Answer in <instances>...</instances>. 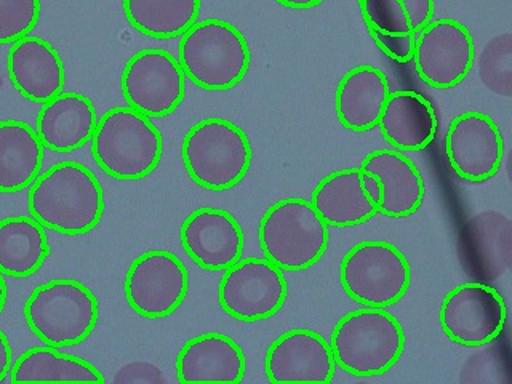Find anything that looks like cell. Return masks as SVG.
<instances>
[{
  "label": "cell",
  "instance_id": "6da1fadb",
  "mask_svg": "<svg viewBox=\"0 0 512 384\" xmlns=\"http://www.w3.org/2000/svg\"><path fill=\"white\" fill-rule=\"evenodd\" d=\"M28 204L34 220L66 236L93 231L106 207L100 181L79 162H60L37 176Z\"/></svg>",
  "mask_w": 512,
  "mask_h": 384
},
{
  "label": "cell",
  "instance_id": "7a4b0ae2",
  "mask_svg": "<svg viewBox=\"0 0 512 384\" xmlns=\"http://www.w3.org/2000/svg\"><path fill=\"white\" fill-rule=\"evenodd\" d=\"M252 53L247 39L224 20L196 21L180 40V64L186 79L197 87L221 92L247 76Z\"/></svg>",
  "mask_w": 512,
  "mask_h": 384
},
{
  "label": "cell",
  "instance_id": "3957f363",
  "mask_svg": "<svg viewBox=\"0 0 512 384\" xmlns=\"http://www.w3.org/2000/svg\"><path fill=\"white\" fill-rule=\"evenodd\" d=\"M96 164L116 180L151 175L164 152V138L149 117L132 108H114L96 125L92 138Z\"/></svg>",
  "mask_w": 512,
  "mask_h": 384
},
{
  "label": "cell",
  "instance_id": "277c9868",
  "mask_svg": "<svg viewBox=\"0 0 512 384\" xmlns=\"http://www.w3.org/2000/svg\"><path fill=\"white\" fill-rule=\"evenodd\" d=\"M184 167L194 183L228 191L244 180L252 165V144L242 128L220 117L200 120L184 136Z\"/></svg>",
  "mask_w": 512,
  "mask_h": 384
},
{
  "label": "cell",
  "instance_id": "5b68a950",
  "mask_svg": "<svg viewBox=\"0 0 512 384\" xmlns=\"http://www.w3.org/2000/svg\"><path fill=\"white\" fill-rule=\"evenodd\" d=\"M328 344L336 365L351 375H383L399 362L405 332L384 308L357 309L336 324Z\"/></svg>",
  "mask_w": 512,
  "mask_h": 384
},
{
  "label": "cell",
  "instance_id": "8992f818",
  "mask_svg": "<svg viewBox=\"0 0 512 384\" xmlns=\"http://www.w3.org/2000/svg\"><path fill=\"white\" fill-rule=\"evenodd\" d=\"M32 333L52 348L76 346L92 335L100 308L90 288L74 279L40 285L24 304Z\"/></svg>",
  "mask_w": 512,
  "mask_h": 384
},
{
  "label": "cell",
  "instance_id": "52a82bcc",
  "mask_svg": "<svg viewBox=\"0 0 512 384\" xmlns=\"http://www.w3.org/2000/svg\"><path fill=\"white\" fill-rule=\"evenodd\" d=\"M330 240L327 223L311 200L288 197L266 210L260 244L266 260L282 271H304L324 256Z\"/></svg>",
  "mask_w": 512,
  "mask_h": 384
},
{
  "label": "cell",
  "instance_id": "ba28073f",
  "mask_svg": "<svg viewBox=\"0 0 512 384\" xmlns=\"http://www.w3.org/2000/svg\"><path fill=\"white\" fill-rule=\"evenodd\" d=\"M346 295L367 308H388L404 298L412 271L404 253L384 240H364L341 260Z\"/></svg>",
  "mask_w": 512,
  "mask_h": 384
},
{
  "label": "cell",
  "instance_id": "9c48e42d",
  "mask_svg": "<svg viewBox=\"0 0 512 384\" xmlns=\"http://www.w3.org/2000/svg\"><path fill=\"white\" fill-rule=\"evenodd\" d=\"M440 327L460 346H487L500 338L508 322L506 301L496 288L468 282L453 288L440 304Z\"/></svg>",
  "mask_w": 512,
  "mask_h": 384
},
{
  "label": "cell",
  "instance_id": "30bf717a",
  "mask_svg": "<svg viewBox=\"0 0 512 384\" xmlns=\"http://www.w3.org/2000/svg\"><path fill=\"white\" fill-rule=\"evenodd\" d=\"M120 84L128 108L146 117L170 116L186 95L180 61L160 48H144L133 55L125 64Z\"/></svg>",
  "mask_w": 512,
  "mask_h": 384
},
{
  "label": "cell",
  "instance_id": "8fae6325",
  "mask_svg": "<svg viewBox=\"0 0 512 384\" xmlns=\"http://www.w3.org/2000/svg\"><path fill=\"white\" fill-rule=\"evenodd\" d=\"M124 290L136 314L162 319L180 308L188 295V269L175 253L149 250L130 264Z\"/></svg>",
  "mask_w": 512,
  "mask_h": 384
},
{
  "label": "cell",
  "instance_id": "7c38bea8",
  "mask_svg": "<svg viewBox=\"0 0 512 384\" xmlns=\"http://www.w3.org/2000/svg\"><path fill=\"white\" fill-rule=\"evenodd\" d=\"M284 271L266 258H247L226 269L218 300L229 316L242 322L269 319L287 300Z\"/></svg>",
  "mask_w": 512,
  "mask_h": 384
},
{
  "label": "cell",
  "instance_id": "4fadbf2b",
  "mask_svg": "<svg viewBox=\"0 0 512 384\" xmlns=\"http://www.w3.org/2000/svg\"><path fill=\"white\" fill-rule=\"evenodd\" d=\"M474 48L471 32L460 21L431 20L415 37L412 61L416 74L429 87H456L471 72Z\"/></svg>",
  "mask_w": 512,
  "mask_h": 384
},
{
  "label": "cell",
  "instance_id": "5bb4252c",
  "mask_svg": "<svg viewBox=\"0 0 512 384\" xmlns=\"http://www.w3.org/2000/svg\"><path fill=\"white\" fill-rule=\"evenodd\" d=\"M445 157L461 180L484 183L500 172L504 140L500 127L484 112H463L448 125Z\"/></svg>",
  "mask_w": 512,
  "mask_h": 384
},
{
  "label": "cell",
  "instance_id": "9a60e30c",
  "mask_svg": "<svg viewBox=\"0 0 512 384\" xmlns=\"http://www.w3.org/2000/svg\"><path fill=\"white\" fill-rule=\"evenodd\" d=\"M458 256L472 282L490 284L512 264V221L504 213L487 210L464 221L458 234Z\"/></svg>",
  "mask_w": 512,
  "mask_h": 384
},
{
  "label": "cell",
  "instance_id": "2e32d148",
  "mask_svg": "<svg viewBox=\"0 0 512 384\" xmlns=\"http://www.w3.org/2000/svg\"><path fill=\"white\" fill-rule=\"evenodd\" d=\"M180 239L184 252L207 271H226L244 253V231L223 208H197L184 220Z\"/></svg>",
  "mask_w": 512,
  "mask_h": 384
},
{
  "label": "cell",
  "instance_id": "e0dca14e",
  "mask_svg": "<svg viewBox=\"0 0 512 384\" xmlns=\"http://www.w3.org/2000/svg\"><path fill=\"white\" fill-rule=\"evenodd\" d=\"M370 36L384 55L410 63L415 37L434 16V0H359Z\"/></svg>",
  "mask_w": 512,
  "mask_h": 384
},
{
  "label": "cell",
  "instance_id": "ac0fdd59",
  "mask_svg": "<svg viewBox=\"0 0 512 384\" xmlns=\"http://www.w3.org/2000/svg\"><path fill=\"white\" fill-rule=\"evenodd\" d=\"M264 368L272 383H330L336 362L324 336L296 328L269 346Z\"/></svg>",
  "mask_w": 512,
  "mask_h": 384
},
{
  "label": "cell",
  "instance_id": "d6986e66",
  "mask_svg": "<svg viewBox=\"0 0 512 384\" xmlns=\"http://www.w3.org/2000/svg\"><path fill=\"white\" fill-rule=\"evenodd\" d=\"M7 68L13 87L32 103L44 104L63 93L66 69L47 40L36 36L16 40L8 52Z\"/></svg>",
  "mask_w": 512,
  "mask_h": 384
},
{
  "label": "cell",
  "instance_id": "ffe728a7",
  "mask_svg": "<svg viewBox=\"0 0 512 384\" xmlns=\"http://www.w3.org/2000/svg\"><path fill=\"white\" fill-rule=\"evenodd\" d=\"M175 367L181 383H240L247 364L236 341L221 333H205L184 344Z\"/></svg>",
  "mask_w": 512,
  "mask_h": 384
},
{
  "label": "cell",
  "instance_id": "44dd1931",
  "mask_svg": "<svg viewBox=\"0 0 512 384\" xmlns=\"http://www.w3.org/2000/svg\"><path fill=\"white\" fill-rule=\"evenodd\" d=\"M360 168L380 180L378 213L388 218H405L420 210L426 194L423 175L404 154L392 149H378L362 160Z\"/></svg>",
  "mask_w": 512,
  "mask_h": 384
},
{
  "label": "cell",
  "instance_id": "7402d4cb",
  "mask_svg": "<svg viewBox=\"0 0 512 384\" xmlns=\"http://www.w3.org/2000/svg\"><path fill=\"white\" fill-rule=\"evenodd\" d=\"M391 85L384 71L375 66H357L341 77L336 87V116L351 132H370L378 127Z\"/></svg>",
  "mask_w": 512,
  "mask_h": 384
},
{
  "label": "cell",
  "instance_id": "603a6c76",
  "mask_svg": "<svg viewBox=\"0 0 512 384\" xmlns=\"http://www.w3.org/2000/svg\"><path fill=\"white\" fill-rule=\"evenodd\" d=\"M98 125L95 104L80 93H60L37 116L36 132L45 148L71 152L92 141Z\"/></svg>",
  "mask_w": 512,
  "mask_h": 384
},
{
  "label": "cell",
  "instance_id": "cb8c5ba5",
  "mask_svg": "<svg viewBox=\"0 0 512 384\" xmlns=\"http://www.w3.org/2000/svg\"><path fill=\"white\" fill-rule=\"evenodd\" d=\"M378 128L384 140L399 151H423L436 140L439 120L426 96L396 90L384 104Z\"/></svg>",
  "mask_w": 512,
  "mask_h": 384
},
{
  "label": "cell",
  "instance_id": "d4e9b609",
  "mask_svg": "<svg viewBox=\"0 0 512 384\" xmlns=\"http://www.w3.org/2000/svg\"><path fill=\"white\" fill-rule=\"evenodd\" d=\"M311 204L328 228L359 226L378 213V207L362 189L360 167L336 170L325 176L312 192Z\"/></svg>",
  "mask_w": 512,
  "mask_h": 384
},
{
  "label": "cell",
  "instance_id": "484cf974",
  "mask_svg": "<svg viewBox=\"0 0 512 384\" xmlns=\"http://www.w3.org/2000/svg\"><path fill=\"white\" fill-rule=\"evenodd\" d=\"M45 146L31 125L0 122V192L23 191L34 183L44 164Z\"/></svg>",
  "mask_w": 512,
  "mask_h": 384
},
{
  "label": "cell",
  "instance_id": "4316f807",
  "mask_svg": "<svg viewBox=\"0 0 512 384\" xmlns=\"http://www.w3.org/2000/svg\"><path fill=\"white\" fill-rule=\"evenodd\" d=\"M45 228L29 216H10L0 221V272L10 277H29L47 260Z\"/></svg>",
  "mask_w": 512,
  "mask_h": 384
},
{
  "label": "cell",
  "instance_id": "83f0119b",
  "mask_svg": "<svg viewBox=\"0 0 512 384\" xmlns=\"http://www.w3.org/2000/svg\"><path fill=\"white\" fill-rule=\"evenodd\" d=\"M128 23L144 36L173 39L196 23L200 0H124Z\"/></svg>",
  "mask_w": 512,
  "mask_h": 384
},
{
  "label": "cell",
  "instance_id": "f1b7e54d",
  "mask_svg": "<svg viewBox=\"0 0 512 384\" xmlns=\"http://www.w3.org/2000/svg\"><path fill=\"white\" fill-rule=\"evenodd\" d=\"M12 381H92L103 383L98 368L87 360L68 356L52 348L29 349L12 368Z\"/></svg>",
  "mask_w": 512,
  "mask_h": 384
},
{
  "label": "cell",
  "instance_id": "f546056e",
  "mask_svg": "<svg viewBox=\"0 0 512 384\" xmlns=\"http://www.w3.org/2000/svg\"><path fill=\"white\" fill-rule=\"evenodd\" d=\"M482 84L501 96H512V36L509 32L493 37L479 58Z\"/></svg>",
  "mask_w": 512,
  "mask_h": 384
},
{
  "label": "cell",
  "instance_id": "4dcf8cb0",
  "mask_svg": "<svg viewBox=\"0 0 512 384\" xmlns=\"http://www.w3.org/2000/svg\"><path fill=\"white\" fill-rule=\"evenodd\" d=\"M461 383H511L508 354L501 346H492L469 357L461 367Z\"/></svg>",
  "mask_w": 512,
  "mask_h": 384
},
{
  "label": "cell",
  "instance_id": "1f68e13d",
  "mask_svg": "<svg viewBox=\"0 0 512 384\" xmlns=\"http://www.w3.org/2000/svg\"><path fill=\"white\" fill-rule=\"evenodd\" d=\"M40 18V0H0V44L29 36Z\"/></svg>",
  "mask_w": 512,
  "mask_h": 384
},
{
  "label": "cell",
  "instance_id": "d6a6232c",
  "mask_svg": "<svg viewBox=\"0 0 512 384\" xmlns=\"http://www.w3.org/2000/svg\"><path fill=\"white\" fill-rule=\"evenodd\" d=\"M117 383H164L165 378L162 376L156 365L148 364V362H133V364L125 365L120 368L116 375Z\"/></svg>",
  "mask_w": 512,
  "mask_h": 384
},
{
  "label": "cell",
  "instance_id": "836d02e7",
  "mask_svg": "<svg viewBox=\"0 0 512 384\" xmlns=\"http://www.w3.org/2000/svg\"><path fill=\"white\" fill-rule=\"evenodd\" d=\"M362 170V168H360ZM362 189L367 194L368 199L372 200L373 204L378 207L381 200V183L373 173L365 172L362 170Z\"/></svg>",
  "mask_w": 512,
  "mask_h": 384
},
{
  "label": "cell",
  "instance_id": "e575fe53",
  "mask_svg": "<svg viewBox=\"0 0 512 384\" xmlns=\"http://www.w3.org/2000/svg\"><path fill=\"white\" fill-rule=\"evenodd\" d=\"M12 359V346L5 333L0 330V381H4L12 370Z\"/></svg>",
  "mask_w": 512,
  "mask_h": 384
},
{
  "label": "cell",
  "instance_id": "d590c367",
  "mask_svg": "<svg viewBox=\"0 0 512 384\" xmlns=\"http://www.w3.org/2000/svg\"><path fill=\"white\" fill-rule=\"evenodd\" d=\"M284 7L295 8V10H308V8L317 7L324 0H276Z\"/></svg>",
  "mask_w": 512,
  "mask_h": 384
},
{
  "label": "cell",
  "instance_id": "8d00e7d4",
  "mask_svg": "<svg viewBox=\"0 0 512 384\" xmlns=\"http://www.w3.org/2000/svg\"><path fill=\"white\" fill-rule=\"evenodd\" d=\"M7 284H5L4 277H2V272H0V312L4 311L5 304H7Z\"/></svg>",
  "mask_w": 512,
  "mask_h": 384
}]
</instances>
